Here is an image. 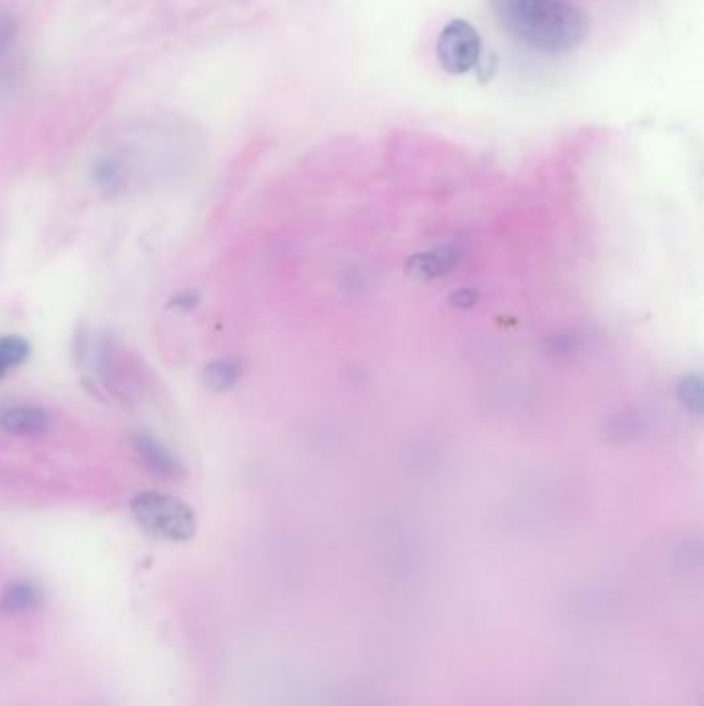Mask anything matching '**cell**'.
I'll return each mask as SVG.
<instances>
[{
	"mask_svg": "<svg viewBox=\"0 0 704 706\" xmlns=\"http://www.w3.org/2000/svg\"><path fill=\"white\" fill-rule=\"evenodd\" d=\"M508 34L548 54L575 50L588 34L583 9L564 0H489Z\"/></svg>",
	"mask_w": 704,
	"mask_h": 706,
	"instance_id": "obj_1",
	"label": "cell"
},
{
	"mask_svg": "<svg viewBox=\"0 0 704 706\" xmlns=\"http://www.w3.org/2000/svg\"><path fill=\"white\" fill-rule=\"evenodd\" d=\"M130 509H133L136 523L159 540L188 541L196 533L195 512L190 510L188 504L174 496L141 492L133 498Z\"/></svg>",
	"mask_w": 704,
	"mask_h": 706,
	"instance_id": "obj_2",
	"label": "cell"
},
{
	"mask_svg": "<svg viewBox=\"0 0 704 706\" xmlns=\"http://www.w3.org/2000/svg\"><path fill=\"white\" fill-rule=\"evenodd\" d=\"M481 40L478 29L463 19H453L438 37V63L448 75H465L479 65Z\"/></svg>",
	"mask_w": 704,
	"mask_h": 706,
	"instance_id": "obj_3",
	"label": "cell"
},
{
	"mask_svg": "<svg viewBox=\"0 0 704 706\" xmlns=\"http://www.w3.org/2000/svg\"><path fill=\"white\" fill-rule=\"evenodd\" d=\"M136 457H139L141 465L151 475H156L159 479H178L185 473V467L178 460L174 452L164 447L157 439H153L149 434H139L133 440Z\"/></svg>",
	"mask_w": 704,
	"mask_h": 706,
	"instance_id": "obj_4",
	"label": "cell"
},
{
	"mask_svg": "<svg viewBox=\"0 0 704 706\" xmlns=\"http://www.w3.org/2000/svg\"><path fill=\"white\" fill-rule=\"evenodd\" d=\"M52 416L37 405H0V429L15 436H42L50 429Z\"/></svg>",
	"mask_w": 704,
	"mask_h": 706,
	"instance_id": "obj_5",
	"label": "cell"
},
{
	"mask_svg": "<svg viewBox=\"0 0 704 706\" xmlns=\"http://www.w3.org/2000/svg\"><path fill=\"white\" fill-rule=\"evenodd\" d=\"M44 605V590L34 580H11L0 590V611L9 616H29Z\"/></svg>",
	"mask_w": 704,
	"mask_h": 706,
	"instance_id": "obj_6",
	"label": "cell"
},
{
	"mask_svg": "<svg viewBox=\"0 0 704 706\" xmlns=\"http://www.w3.org/2000/svg\"><path fill=\"white\" fill-rule=\"evenodd\" d=\"M240 376H242V368L238 366V362H232V359H217V362H211L203 370V382L205 387L211 390H227L240 380Z\"/></svg>",
	"mask_w": 704,
	"mask_h": 706,
	"instance_id": "obj_7",
	"label": "cell"
},
{
	"mask_svg": "<svg viewBox=\"0 0 704 706\" xmlns=\"http://www.w3.org/2000/svg\"><path fill=\"white\" fill-rule=\"evenodd\" d=\"M29 356V345L23 337H3L0 339V376L21 366Z\"/></svg>",
	"mask_w": 704,
	"mask_h": 706,
	"instance_id": "obj_8",
	"label": "cell"
},
{
	"mask_svg": "<svg viewBox=\"0 0 704 706\" xmlns=\"http://www.w3.org/2000/svg\"><path fill=\"white\" fill-rule=\"evenodd\" d=\"M94 178L97 182V187H102V188H116L118 184H120V180H122L120 166L114 159H102L96 166Z\"/></svg>",
	"mask_w": 704,
	"mask_h": 706,
	"instance_id": "obj_9",
	"label": "cell"
},
{
	"mask_svg": "<svg viewBox=\"0 0 704 706\" xmlns=\"http://www.w3.org/2000/svg\"><path fill=\"white\" fill-rule=\"evenodd\" d=\"M13 32H15L13 19L6 17V15H0V52H3L6 45H9Z\"/></svg>",
	"mask_w": 704,
	"mask_h": 706,
	"instance_id": "obj_10",
	"label": "cell"
},
{
	"mask_svg": "<svg viewBox=\"0 0 704 706\" xmlns=\"http://www.w3.org/2000/svg\"><path fill=\"white\" fill-rule=\"evenodd\" d=\"M196 304H198V296L193 294V291H186V294L178 296L172 302L174 308H193V306H196Z\"/></svg>",
	"mask_w": 704,
	"mask_h": 706,
	"instance_id": "obj_11",
	"label": "cell"
}]
</instances>
